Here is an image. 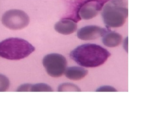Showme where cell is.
Returning a JSON list of instances; mask_svg holds the SVG:
<instances>
[{"label":"cell","mask_w":157,"mask_h":118,"mask_svg":"<svg viewBox=\"0 0 157 118\" xmlns=\"http://www.w3.org/2000/svg\"><path fill=\"white\" fill-rule=\"evenodd\" d=\"M110 55L108 50L100 45L85 44L72 51L70 57L82 67L93 68L103 65Z\"/></svg>","instance_id":"obj_1"},{"label":"cell","mask_w":157,"mask_h":118,"mask_svg":"<svg viewBox=\"0 0 157 118\" xmlns=\"http://www.w3.org/2000/svg\"><path fill=\"white\" fill-rule=\"evenodd\" d=\"M35 50L29 42L20 38H10L0 42V57L8 60H21Z\"/></svg>","instance_id":"obj_2"},{"label":"cell","mask_w":157,"mask_h":118,"mask_svg":"<svg viewBox=\"0 0 157 118\" xmlns=\"http://www.w3.org/2000/svg\"><path fill=\"white\" fill-rule=\"evenodd\" d=\"M128 14V4L124 0H111L103 8L102 15L106 25L117 28L123 26Z\"/></svg>","instance_id":"obj_3"},{"label":"cell","mask_w":157,"mask_h":118,"mask_svg":"<svg viewBox=\"0 0 157 118\" xmlns=\"http://www.w3.org/2000/svg\"><path fill=\"white\" fill-rule=\"evenodd\" d=\"M67 65V59L59 54H49L43 59V65L46 72L52 77L62 76L66 71Z\"/></svg>","instance_id":"obj_4"},{"label":"cell","mask_w":157,"mask_h":118,"mask_svg":"<svg viewBox=\"0 0 157 118\" xmlns=\"http://www.w3.org/2000/svg\"><path fill=\"white\" fill-rule=\"evenodd\" d=\"M28 15L21 10L12 9L6 11L2 17L3 25L11 30H20L28 26Z\"/></svg>","instance_id":"obj_5"},{"label":"cell","mask_w":157,"mask_h":118,"mask_svg":"<svg viewBox=\"0 0 157 118\" xmlns=\"http://www.w3.org/2000/svg\"><path fill=\"white\" fill-rule=\"evenodd\" d=\"M109 32V31H108ZM108 30L97 26H88L79 29L77 37L82 40H92L103 37Z\"/></svg>","instance_id":"obj_6"},{"label":"cell","mask_w":157,"mask_h":118,"mask_svg":"<svg viewBox=\"0 0 157 118\" xmlns=\"http://www.w3.org/2000/svg\"><path fill=\"white\" fill-rule=\"evenodd\" d=\"M101 7V4L97 1H90L85 3L78 11V18L79 19H91L98 14Z\"/></svg>","instance_id":"obj_7"},{"label":"cell","mask_w":157,"mask_h":118,"mask_svg":"<svg viewBox=\"0 0 157 118\" xmlns=\"http://www.w3.org/2000/svg\"><path fill=\"white\" fill-rule=\"evenodd\" d=\"M76 22L71 18H63L56 24L55 29L59 33L70 35L74 33L77 30Z\"/></svg>","instance_id":"obj_8"},{"label":"cell","mask_w":157,"mask_h":118,"mask_svg":"<svg viewBox=\"0 0 157 118\" xmlns=\"http://www.w3.org/2000/svg\"><path fill=\"white\" fill-rule=\"evenodd\" d=\"M122 41V37L121 34L114 32H108L103 36V43L105 46L114 47L118 46Z\"/></svg>","instance_id":"obj_9"},{"label":"cell","mask_w":157,"mask_h":118,"mask_svg":"<svg viewBox=\"0 0 157 118\" xmlns=\"http://www.w3.org/2000/svg\"><path fill=\"white\" fill-rule=\"evenodd\" d=\"M65 72V75L67 78L74 81L82 79L87 75L88 73L86 69L78 67L68 68Z\"/></svg>","instance_id":"obj_10"},{"label":"cell","mask_w":157,"mask_h":118,"mask_svg":"<svg viewBox=\"0 0 157 118\" xmlns=\"http://www.w3.org/2000/svg\"><path fill=\"white\" fill-rule=\"evenodd\" d=\"M59 92H81V90L76 85L70 83H65L59 87Z\"/></svg>","instance_id":"obj_11"},{"label":"cell","mask_w":157,"mask_h":118,"mask_svg":"<svg viewBox=\"0 0 157 118\" xmlns=\"http://www.w3.org/2000/svg\"><path fill=\"white\" fill-rule=\"evenodd\" d=\"M30 92H53L51 87L45 84L32 85Z\"/></svg>","instance_id":"obj_12"},{"label":"cell","mask_w":157,"mask_h":118,"mask_svg":"<svg viewBox=\"0 0 157 118\" xmlns=\"http://www.w3.org/2000/svg\"><path fill=\"white\" fill-rule=\"evenodd\" d=\"M9 79L2 74H0V92H6L9 87Z\"/></svg>","instance_id":"obj_13"},{"label":"cell","mask_w":157,"mask_h":118,"mask_svg":"<svg viewBox=\"0 0 157 118\" xmlns=\"http://www.w3.org/2000/svg\"><path fill=\"white\" fill-rule=\"evenodd\" d=\"M96 92H117V90L115 88L110 86H104L98 88V89L96 90Z\"/></svg>","instance_id":"obj_14"},{"label":"cell","mask_w":157,"mask_h":118,"mask_svg":"<svg viewBox=\"0 0 157 118\" xmlns=\"http://www.w3.org/2000/svg\"><path fill=\"white\" fill-rule=\"evenodd\" d=\"M31 86V84H24L21 85L17 89V91L18 92H30Z\"/></svg>","instance_id":"obj_15"}]
</instances>
